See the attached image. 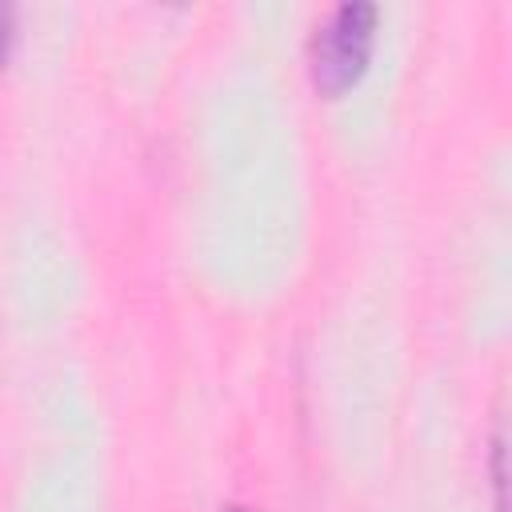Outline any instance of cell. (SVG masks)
<instances>
[{"instance_id":"3957f363","label":"cell","mask_w":512,"mask_h":512,"mask_svg":"<svg viewBox=\"0 0 512 512\" xmlns=\"http://www.w3.org/2000/svg\"><path fill=\"white\" fill-rule=\"evenodd\" d=\"M8 40H12V12L0 4V60H4V52H8Z\"/></svg>"},{"instance_id":"7a4b0ae2","label":"cell","mask_w":512,"mask_h":512,"mask_svg":"<svg viewBox=\"0 0 512 512\" xmlns=\"http://www.w3.org/2000/svg\"><path fill=\"white\" fill-rule=\"evenodd\" d=\"M492 484H496V508L504 512V436L492 440Z\"/></svg>"},{"instance_id":"6da1fadb","label":"cell","mask_w":512,"mask_h":512,"mask_svg":"<svg viewBox=\"0 0 512 512\" xmlns=\"http://www.w3.org/2000/svg\"><path fill=\"white\" fill-rule=\"evenodd\" d=\"M372 28H376V8L368 0H348L332 12L324 32L316 36V84L324 92H344L372 48Z\"/></svg>"},{"instance_id":"277c9868","label":"cell","mask_w":512,"mask_h":512,"mask_svg":"<svg viewBox=\"0 0 512 512\" xmlns=\"http://www.w3.org/2000/svg\"><path fill=\"white\" fill-rule=\"evenodd\" d=\"M224 512H244V508H224Z\"/></svg>"}]
</instances>
